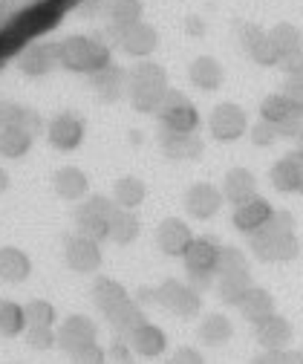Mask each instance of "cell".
I'll use <instances>...</instances> for the list:
<instances>
[{"label":"cell","instance_id":"cell-53","mask_svg":"<svg viewBox=\"0 0 303 364\" xmlns=\"http://www.w3.org/2000/svg\"><path fill=\"white\" fill-rule=\"evenodd\" d=\"M300 364H303V350H300Z\"/></svg>","mask_w":303,"mask_h":364},{"label":"cell","instance_id":"cell-47","mask_svg":"<svg viewBox=\"0 0 303 364\" xmlns=\"http://www.w3.org/2000/svg\"><path fill=\"white\" fill-rule=\"evenodd\" d=\"M170 364H205V358L197 347H180L170 355Z\"/></svg>","mask_w":303,"mask_h":364},{"label":"cell","instance_id":"cell-19","mask_svg":"<svg viewBox=\"0 0 303 364\" xmlns=\"http://www.w3.org/2000/svg\"><path fill=\"white\" fill-rule=\"evenodd\" d=\"M269 179H272L275 191H280V194H294V191H300V186H303V159H300L297 154L280 156V159L272 165Z\"/></svg>","mask_w":303,"mask_h":364},{"label":"cell","instance_id":"cell-33","mask_svg":"<svg viewBox=\"0 0 303 364\" xmlns=\"http://www.w3.org/2000/svg\"><path fill=\"white\" fill-rule=\"evenodd\" d=\"M148 197V188H145V182L139 176H121L116 182V188H113V203L119 208H127V211H133L145 203Z\"/></svg>","mask_w":303,"mask_h":364},{"label":"cell","instance_id":"cell-4","mask_svg":"<svg viewBox=\"0 0 303 364\" xmlns=\"http://www.w3.org/2000/svg\"><path fill=\"white\" fill-rule=\"evenodd\" d=\"M260 119L277 127L280 136H289V139H297L303 133V99L292 96V93H272L260 105Z\"/></svg>","mask_w":303,"mask_h":364},{"label":"cell","instance_id":"cell-26","mask_svg":"<svg viewBox=\"0 0 303 364\" xmlns=\"http://www.w3.org/2000/svg\"><path fill=\"white\" fill-rule=\"evenodd\" d=\"M32 272V260L23 249L4 246L0 249V281L4 284H23Z\"/></svg>","mask_w":303,"mask_h":364},{"label":"cell","instance_id":"cell-10","mask_svg":"<svg viewBox=\"0 0 303 364\" xmlns=\"http://www.w3.org/2000/svg\"><path fill=\"white\" fill-rule=\"evenodd\" d=\"M64 263L78 272V275H93V272L101 269V249L96 240H87L81 235L67 237L64 243Z\"/></svg>","mask_w":303,"mask_h":364},{"label":"cell","instance_id":"cell-36","mask_svg":"<svg viewBox=\"0 0 303 364\" xmlns=\"http://www.w3.org/2000/svg\"><path fill=\"white\" fill-rule=\"evenodd\" d=\"M142 232V225H139V217L133 211H127V208H119L110 220V240L119 243V246H127V243H133Z\"/></svg>","mask_w":303,"mask_h":364},{"label":"cell","instance_id":"cell-27","mask_svg":"<svg viewBox=\"0 0 303 364\" xmlns=\"http://www.w3.org/2000/svg\"><path fill=\"white\" fill-rule=\"evenodd\" d=\"M220 191H223V197L228 203L240 205V203H246V200H251L257 194V179H254V173L248 168H231L226 173V179H223Z\"/></svg>","mask_w":303,"mask_h":364},{"label":"cell","instance_id":"cell-2","mask_svg":"<svg viewBox=\"0 0 303 364\" xmlns=\"http://www.w3.org/2000/svg\"><path fill=\"white\" fill-rule=\"evenodd\" d=\"M58 64L70 73L96 75L113 64V55L104 41L87 38V35H72V38L58 41Z\"/></svg>","mask_w":303,"mask_h":364},{"label":"cell","instance_id":"cell-45","mask_svg":"<svg viewBox=\"0 0 303 364\" xmlns=\"http://www.w3.org/2000/svg\"><path fill=\"white\" fill-rule=\"evenodd\" d=\"M248 136H251V142H254L257 148H272V145L280 139L277 127H275V124H269V122H263V119H260V122L248 130Z\"/></svg>","mask_w":303,"mask_h":364},{"label":"cell","instance_id":"cell-14","mask_svg":"<svg viewBox=\"0 0 303 364\" xmlns=\"http://www.w3.org/2000/svg\"><path fill=\"white\" fill-rule=\"evenodd\" d=\"M119 43H121V50L127 55H133V58H148L159 50V32L156 26L139 21L133 26H127L124 32H119Z\"/></svg>","mask_w":303,"mask_h":364},{"label":"cell","instance_id":"cell-31","mask_svg":"<svg viewBox=\"0 0 303 364\" xmlns=\"http://www.w3.org/2000/svg\"><path fill=\"white\" fill-rule=\"evenodd\" d=\"M191 81H194V87H199V90H216L223 84V78H226V70H223V64L216 61V58H211V55H199L194 64H191Z\"/></svg>","mask_w":303,"mask_h":364},{"label":"cell","instance_id":"cell-3","mask_svg":"<svg viewBox=\"0 0 303 364\" xmlns=\"http://www.w3.org/2000/svg\"><path fill=\"white\" fill-rule=\"evenodd\" d=\"M167 90H170L167 73L156 61L145 58L127 73V96H130L133 110H139V113H156Z\"/></svg>","mask_w":303,"mask_h":364},{"label":"cell","instance_id":"cell-46","mask_svg":"<svg viewBox=\"0 0 303 364\" xmlns=\"http://www.w3.org/2000/svg\"><path fill=\"white\" fill-rule=\"evenodd\" d=\"M110 364H133V347L127 344V338H116L107 350Z\"/></svg>","mask_w":303,"mask_h":364},{"label":"cell","instance_id":"cell-50","mask_svg":"<svg viewBox=\"0 0 303 364\" xmlns=\"http://www.w3.org/2000/svg\"><path fill=\"white\" fill-rule=\"evenodd\" d=\"M185 29H188L191 35H202V32H205V21H202V18H197V15H191V18H188V23H185Z\"/></svg>","mask_w":303,"mask_h":364},{"label":"cell","instance_id":"cell-21","mask_svg":"<svg viewBox=\"0 0 303 364\" xmlns=\"http://www.w3.org/2000/svg\"><path fill=\"white\" fill-rule=\"evenodd\" d=\"M53 186H55V194L61 200L81 203V200H87V191H90V176H87L81 168H75V165H67V168L55 171Z\"/></svg>","mask_w":303,"mask_h":364},{"label":"cell","instance_id":"cell-37","mask_svg":"<svg viewBox=\"0 0 303 364\" xmlns=\"http://www.w3.org/2000/svg\"><path fill=\"white\" fill-rule=\"evenodd\" d=\"M26 330L23 306L18 301L0 298V338H18Z\"/></svg>","mask_w":303,"mask_h":364},{"label":"cell","instance_id":"cell-40","mask_svg":"<svg viewBox=\"0 0 303 364\" xmlns=\"http://www.w3.org/2000/svg\"><path fill=\"white\" fill-rule=\"evenodd\" d=\"M18 338H23V344L35 353H47V350H55V327H26Z\"/></svg>","mask_w":303,"mask_h":364},{"label":"cell","instance_id":"cell-29","mask_svg":"<svg viewBox=\"0 0 303 364\" xmlns=\"http://www.w3.org/2000/svg\"><path fill=\"white\" fill-rule=\"evenodd\" d=\"M237 309L243 312L246 321L260 324V321H266L269 315H275V295L269 289H263V287H251Z\"/></svg>","mask_w":303,"mask_h":364},{"label":"cell","instance_id":"cell-32","mask_svg":"<svg viewBox=\"0 0 303 364\" xmlns=\"http://www.w3.org/2000/svg\"><path fill=\"white\" fill-rule=\"evenodd\" d=\"M199 341L202 344H208V347H223L226 341H231V336H234V324L228 321L226 315H220V312H214V315H208V318H202V324H199Z\"/></svg>","mask_w":303,"mask_h":364},{"label":"cell","instance_id":"cell-13","mask_svg":"<svg viewBox=\"0 0 303 364\" xmlns=\"http://www.w3.org/2000/svg\"><path fill=\"white\" fill-rule=\"evenodd\" d=\"M240 43H243V50L251 55L254 64L260 67H277L280 58L272 47V41H269V32L263 26H257V23H246L240 29Z\"/></svg>","mask_w":303,"mask_h":364},{"label":"cell","instance_id":"cell-16","mask_svg":"<svg viewBox=\"0 0 303 364\" xmlns=\"http://www.w3.org/2000/svg\"><path fill=\"white\" fill-rule=\"evenodd\" d=\"M223 200L226 197L216 186H211V182H197V186H191L188 194H185V208L197 220H211L216 211L223 208Z\"/></svg>","mask_w":303,"mask_h":364},{"label":"cell","instance_id":"cell-51","mask_svg":"<svg viewBox=\"0 0 303 364\" xmlns=\"http://www.w3.org/2000/svg\"><path fill=\"white\" fill-rule=\"evenodd\" d=\"M9 188V173L4 171V168H0V194H4Z\"/></svg>","mask_w":303,"mask_h":364},{"label":"cell","instance_id":"cell-5","mask_svg":"<svg viewBox=\"0 0 303 364\" xmlns=\"http://www.w3.org/2000/svg\"><path fill=\"white\" fill-rule=\"evenodd\" d=\"M116 211H119V205L104 194L87 197V203H81L75 211V235H81L87 240H96V243L107 240L110 237V220Z\"/></svg>","mask_w":303,"mask_h":364},{"label":"cell","instance_id":"cell-9","mask_svg":"<svg viewBox=\"0 0 303 364\" xmlns=\"http://www.w3.org/2000/svg\"><path fill=\"white\" fill-rule=\"evenodd\" d=\"M84 136H87V122L72 110L53 116V122L47 124V139L58 151H75L84 142Z\"/></svg>","mask_w":303,"mask_h":364},{"label":"cell","instance_id":"cell-25","mask_svg":"<svg viewBox=\"0 0 303 364\" xmlns=\"http://www.w3.org/2000/svg\"><path fill=\"white\" fill-rule=\"evenodd\" d=\"M90 78H93V90L99 93L101 102H119L127 93V70L119 64H110Z\"/></svg>","mask_w":303,"mask_h":364},{"label":"cell","instance_id":"cell-20","mask_svg":"<svg viewBox=\"0 0 303 364\" xmlns=\"http://www.w3.org/2000/svg\"><path fill=\"white\" fill-rule=\"evenodd\" d=\"M159 145L165 151V156L170 159H199L205 145L197 133H177V130H165L159 133Z\"/></svg>","mask_w":303,"mask_h":364},{"label":"cell","instance_id":"cell-28","mask_svg":"<svg viewBox=\"0 0 303 364\" xmlns=\"http://www.w3.org/2000/svg\"><path fill=\"white\" fill-rule=\"evenodd\" d=\"M93 301H96V306H99L104 315H110V312L121 309V306L130 301V292H127L116 278L101 275V278H96V284H93Z\"/></svg>","mask_w":303,"mask_h":364},{"label":"cell","instance_id":"cell-8","mask_svg":"<svg viewBox=\"0 0 303 364\" xmlns=\"http://www.w3.org/2000/svg\"><path fill=\"white\" fill-rule=\"evenodd\" d=\"M208 127H211V136L216 142H237L243 133H248V116L240 105L223 102V105L214 107Z\"/></svg>","mask_w":303,"mask_h":364},{"label":"cell","instance_id":"cell-1","mask_svg":"<svg viewBox=\"0 0 303 364\" xmlns=\"http://www.w3.org/2000/svg\"><path fill=\"white\" fill-rule=\"evenodd\" d=\"M251 249L266 263L294 260L300 252V243L294 237V217L289 211H275L263 229L251 235Z\"/></svg>","mask_w":303,"mask_h":364},{"label":"cell","instance_id":"cell-41","mask_svg":"<svg viewBox=\"0 0 303 364\" xmlns=\"http://www.w3.org/2000/svg\"><path fill=\"white\" fill-rule=\"evenodd\" d=\"M248 260L243 255V249L237 246H223L220 249V263H216V275H228V272H246Z\"/></svg>","mask_w":303,"mask_h":364},{"label":"cell","instance_id":"cell-18","mask_svg":"<svg viewBox=\"0 0 303 364\" xmlns=\"http://www.w3.org/2000/svg\"><path fill=\"white\" fill-rule=\"evenodd\" d=\"M18 64H21V73L23 75H32V78L47 75L53 67H58V43H53V41L32 43V47L23 50V55H21Z\"/></svg>","mask_w":303,"mask_h":364},{"label":"cell","instance_id":"cell-35","mask_svg":"<svg viewBox=\"0 0 303 364\" xmlns=\"http://www.w3.org/2000/svg\"><path fill=\"white\" fill-rule=\"evenodd\" d=\"M107 21L116 32H124L142 21V0H110L107 6Z\"/></svg>","mask_w":303,"mask_h":364},{"label":"cell","instance_id":"cell-15","mask_svg":"<svg viewBox=\"0 0 303 364\" xmlns=\"http://www.w3.org/2000/svg\"><path fill=\"white\" fill-rule=\"evenodd\" d=\"M96 324L90 321L87 315H70V318H64V321L58 324V330H55V347L58 350H64V353H72L75 347H81V344H87V341H96Z\"/></svg>","mask_w":303,"mask_h":364},{"label":"cell","instance_id":"cell-17","mask_svg":"<svg viewBox=\"0 0 303 364\" xmlns=\"http://www.w3.org/2000/svg\"><path fill=\"white\" fill-rule=\"evenodd\" d=\"M220 243L211 237H194L191 246L182 255V263L188 272H205V275H216V263H220Z\"/></svg>","mask_w":303,"mask_h":364},{"label":"cell","instance_id":"cell-49","mask_svg":"<svg viewBox=\"0 0 303 364\" xmlns=\"http://www.w3.org/2000/svg\"><path fill=\"white\" fill-rule=\"evenodd\" d=\"M136 304H139V306H142V304H159L156 287H142V289H139V298H136Z\"/></svg>","mask_w":303,"mask_h":364},{"label":"cell","instance_id":"cell-22","mask_svg":"<svg viewBox=\"0 0 303 364\" xmlns=\"http://www.w3.org/2000/svg\"><path fill=\"white\" fill-rule=\"evenodd\" d=\"M124 338H127L130 347H133V353L142 355V358H156V355H162V353L167 350V336H165V330L156 327V324H150V321L139 324L133 333L124 336Z\"/></svg>","mask_w":303,"mask_h":364},{"label":"cell","instance_id":"cell-39","mask_svg":"<svg viewBox=\"0 0 303 364\" xmlns=\"http://www.w3.org/2000/svg\"><path fill=\"white\" fill-rule=\"evenodd\" d=\"M21 306H23L26 327H55V321H58V312L47 298H32Z\"/></svg>","mask_w":303,"mask_h":364},{"label":"cell","instance_id":"cell-43","mask_svg":"<svg viewBox=\"0 0 303 364\" xmlns=\"http://www.w3.org/2000/svg\"><path fill=\"white\" fill-rule=\"evenodd\" d=\"M280 67H283V73H286V93L303 99V58L286 61V64H280Z\"/></svg>","mask_w":303,"mask_h":364},{"label":"cell","instance_id":"cell-23","mask_svg":"<svg viewBox=\"0 0 303 364\" xmlns=\"http://www.w3.org/2000/svg\"><path fill=\"white\" fill-rule=\"evenodd\" d=\"M269 41H272V47H275L280 64L294 61V58H303V32L294 23H277V26H272L269 29Z\"/></svg>","mask_w":303,"mask_h":364},{"label":"cell","instance_id":"cell-30","mask_svg":"<svg viewBox=\"0 0 303 364\" xmlns=\"http://www.w3.org/2000/svg\"><path fill=\"white\" fill-rule=\"evenodd\" d=\"M251 272H228V275H216V295L228 306H240V301L246 298V292L251 289Z\"/></svg>","mask_w":303,"mask_h":364},{"label":"cell","instance_id":"cell-48","mask_svg":"<svg viewBox=\"0 0 303 364\" xmlns=\"http://www.w3.org/2000/svg\"><path fill=\"white\" fill-rule=\"evenodd\" d=\"M188 284H191L197 292H205V289L214 284V275H205V272H188Z\"/></svg>","mask_w":303,"mask_h":364},{"label":"cell","instance_id":"cell-6","mask_svg":"<svg viewBox=\"0 0 303 364\" xmlns=\"http://www.w3.org/2000/svg\"><path fill=\"white\" fill-rule=\"evenodd\" d=\"M156 116H159L165 130L197 133V127H199V110L194 107V102L185 93H180V90H167Z\"/></svg>","mask_w":303,"mask_h":364},{"label":"cell","instance_id":"cell-44","mask_svg":"<svg viewBox=\"0 0 303 364\" xmlns=\"http://www.w3.org/2000/svg\"><path fill=\"white\" fill-rule=\"evenodd\" d=\"M254 364H300V350H263L254 355Z\"/></svg>","mask_w":303,"mask_h":364},{"label":"cell","instance_id":"cell-38","mask_svg":"<svg viewBox=\"0 0 303 364\" xmlns=\"http://www.w3.org/2000/svg\"><path fill=\"white\" fill-rule=\"evenodd\" d=\"M107 324H110L119 336H130L139 324H145V309H142L136 301H127L121 309H116V312L107 315Z\"/></svg>","mask_w":303,"mask_h":364},{"label":"cell","instance_id":"cell-11","mask_svg":"<svg viewBox=\"0 0 303 364\" xmlns=\"http://www.w3.org/2000/svg\"><path fill=\"white\" fill-rule=\"evenodd\" d=\"M272 214H275L272 203L263 200L260 194H254L251 200L234 205V217H231V223H234V229H237V232H243V235L251 237L254 232H260V229H263V225L272 220Z\"/></svg>","mask_w":303,"mask_h":364},{"label":"cell","instance_id":"cell-54","mask_svg":"<svg viewBox=\"0 0 303 364\" xmlns=\"http://www.w3.org/2000/svg\"><path fill=\"white\" fill-rule=\"evenodd\" d=\"M300 194H303V186H300Z\"/></svg>","mask_w":303,"mask_h":364},{"label":"cell","instance_id":"cell-24","mask_svg":"<svg viewBox=\"0 0 303 364\" xmlns=\"http://www.w3.org/2000/svg\"><path fill=\"white\" fill-rule=\"evenodd\" d=\"M254 336H257V344L263 350H283L292 341V324L283 315L275 312V315L266 318V321L254 324Z\"/></svg>","mask_w":303,"mask_h":364},{"label":"cell","instance_id":"cell-52","mask_svg":"<svg viewBox=\"0 0 303 364\" xmlns=\"http://www.w3.org/2000/svg\"><path fill=\"white\" fill-rule=\"evenodd\" d=\"M294 154H297V156H300V159H303V133H300V136H297V151H294Z\"/></svg>","mask_w":303,"mask_h":364},{"label":"cell","instance_id":"cell-7","mask_svg":"<svg viewBox=\"0 0 303 364\" xmlns=\"http://www.w3.org/2000/svg\"><path fill=\"white\" fill-rule=\"evenodd\" d=\"M159 295V306H165L167 312L180 315V318H197L202 309V292H197L191 284L177 281V278H167L156 287Z\"/></svg>","mask_w":303,"mask_h":364},{"label":"cell","instance_id":"cell-34","mask_svg":"<svg viewBox=\"0 0 303 364\" xmlns=\"http://www.w3.org/2000/svg\"><path fill=\"white\" fill-rule=\"evenodd\" d=\"M32 139H35V136L26 133V130L18 127V124L4 127V130H0V156H6V159H21V156H26L29 148H32Z\"/></svg>","mask_w":303,"mask_h":364},{"label":"cell","instance_id":"cell-12","mask_svg":"<svg viewBox=\"0 0 303 364\" xmlns=\"http://www.w3.org/2000/svg\"><path fill=\"white\" fill-rule=\"evenodd\" d=\"M191 240H194L191 225L180 217H165L156 229V246L170 257H182L185 249L191 246Z\"/></svg>","mask_w":303,"mask_h":364},{"label":"cell","instance_id":"cell-42","mask_svg":"<svg viewBox=\"0 0 303 364\" xmlns=\"http://www.w3.org/2000/svg\"><path fill=\"white\" fill-rule=\"evenodd\" d=\"M67 355H70L72 364H107V350L99 341H87V344L75 347Z\"/></svg>","mask_w":303,"mask_h":364}]
</instances>
